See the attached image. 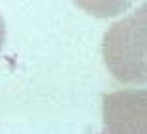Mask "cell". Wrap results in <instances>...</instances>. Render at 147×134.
Here are the masks:
<instances>
[{
	"label": "cell",
	"mask_w": 147,
	"mask_h": 134,
	"mask_svg": "<svg viewBox=\"0 0 147 134\" xmlns=\"http://www.w3.org/2000/svg\"><path fill=\"white\" fill-rule=\"evenodd\" d=\"M145 29L147 8L142 6L132 16L115 21L103 37V61L120 82H145Z\"/></svg>",
	"instance_id": "1"
},
{
	"label": "cell",
	"mask_w": 147,
	"mask_h": 134,
	"mask_svg": "<svg viewBox=\"0 0 147 134\" xmlns=\"http://www.w3.org/2000/svg\"><path fill=\"white\" fill-rule=\"evenodd\" d=\"M107 134H147V90L124 88L103 96Z\"/></svg>",
	"instance_id": "2"
},
{
	"label": "cell",
	"mask_w": 147,
	"mask_h": 134,
	"mask_svg": "<svg viewBox=\"0 0 147 134\" xmlns=\"http://www.w3.org/2000/svg\"><path fill=\"white\" fill-rule=\"evenodd\" d=\"M6 42V23H4V17L0 14V52H2V46Z\"/></svg>",
	"instance_id": "3"
}]
</instances>
